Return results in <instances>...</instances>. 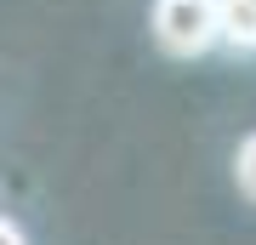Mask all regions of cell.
<instances>
[{
	"instance_id": "obj_4",
	"label": "cell",
	"mask_w": 256,
	"mask_h": 245,
	"mask_svg": "<svg viewBox=\"0 0 256 245\" xmlns=\"http://www.w3.org/2000/svg\"><path fill=\"white\" fill-rule=\"evenodd\" d=\"M0 245H28V234H23L12 217H0Z\"/></svg>"
},
{
	"instance_id": "obj_2",
	"label": "cell",
	"mask_w": 256,
	"mask_h": 245,
	"mask_svg": "<svg viewBox=\"0 0 256 245\" xmlns=\"http://www.w3.org/2000/svg\"><path fill=\"white\" fill-rule=\"evenodd\" d=\"M216 40L234 52H256V0H222L216 6Z\"/></svg>"
},
{
	"instance_id": "obj_1",
	"label": "cell",
	"mask_w": 256,
	"mask_h": 245,
	"mask_svg": "<svg viewBox=\"0 0 256 245\" xmlns=\"http://www.w3.org/2000/svg\"><path fill=\"white\" fill-rule=\"evenodd\" d=\"M154 40L171 57H205L216 46V6L210 0H154Z\"/></svg>"
},
{
	"instance_id": "obj_5",
	"label": "cell",
	"mask_w": 256,
	"mask_h": 245,
	"mask_svg": "<svg viewBox=\"0 0 256 245\" xmlns=\"http://www.w3.org/2000/svg\"><path fill=\"white\" fill-rule=\"evenodd\" d=\"M210 6H222V0H210Z\"/></svg>"
},
{
	"instance_id": "obj_3",
	"label": "cell",
	"mask_w": 256,
	"mask_h": 245,
	"mask_svg": "<svg viewBox=\"0 0 256 245\" xmlns=\"http://www.w3.org/2000/svg\"><path fill=\"white\" fill-rule=\"evenodd\" d=\"M234 182H239V194H245V200H256V131L234 148Z\"/></svg>"
}]
</instances>
